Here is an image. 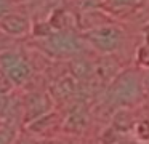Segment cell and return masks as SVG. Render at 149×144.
I'll return each mask as SVG.
<instances>
[{
    "instance_id": "2",
    "label": "cell",
    "mask_w": 149,
    "mask_h": 144,
    "mask_svg": "<svg viewBox=\"0 0 149 144\" xmlns=\"http://www.w3.org/2000/svg\"><path fill=\"white\" fill-rule=\"evenodd\" d=\"M39 47L45 54L56 59H69V58L82 56L88 45L85 43L84 37L68 29L52 31L50 34L42 35L39 40Z\"/></svg>"
},
{
    "instance_id": "6",
    "label": "cell",
    "mask_w": 149,
    "mask_h": 144,
    "mask_svg": "<svg viewBox=\"0 0 149 144\" xmlns=\"http://www.w3.org/2000/svg\"><path fill=\"white\" fill-rule=\"evenodd\" d=\"M0 31L10 35V37H24V35L31 34L32 24H31V19L26 15L11 11L0 19Z\"/></svg>"
},
{
    "instance_id": "16",
    "label": "cell",
    "mask_w": 149,
    "mask_h": 144,
    "mask_svg": "<svg viewBox=\"0 0 149 144\" xmlns=\"http://www.w3.org/2000/svg\"><path fill=\"white\" fill-rule=\"evenodd\" d=\"M2 90H3V88H2V86H0V91H2Z\"/></svg>"
},
{
    "instance_id": "15",
    "label": "cell",
    "mask_w": 149,
    "mask_h": 144,
    "mask_svg": "<svg viewBox=\"0 0 149 144\" xmlns=\"http://www.w3.org/2000/svg\"><path fill=\"white\" fill-rule=\"evenodd\" d=\"M114 144H139V143L135 141L132 136H130V138H120V139H117Z\"/></svg>"
},
{
    "instance_id": "7",
    "label": "cell",
    "mask_w": 149,
    "mask_h": 144,
    "mask_svg": "<svg viewBox=\"0 0 149 144\" xmlns=\"http://www.w3.org/2000/svg\"><path fill=\"white\" fill-rule=\"evenodd\" d=\"M90 123V114L84 102H72V106L68 109L66 117H63V128L66 131L80 133Z\"/></svg>"
},
{
    "instance_id": "9",
    "label": "cell",
    "mask_w": 149,
    "mask_h": 144,
    "mask_svg": "<svg viewBox=\"0 0 149 144\" xmlns=\"http://www.w3.org/2000/svg\"><path fill=\"white\" fill-rule=\"evenodd\" d=\"M130 136L139 144L149 143V118H135Z\"/></svg>"
},
{
    "instance_id": "5",
    "label": "cell",
    "mask_w": 149,
    "mask_h": 144,
    "mask_svg": "<svg viewBox=\"0 0 149 144\" xmlns=\"http://www.w3.org/2000/svg\"><path fill=\"white\" fill-rule=\"evenodd\" d=\"M52 104H53V99L50 98V95H43V93H29V95H26L23 98L24 120L29 123V122L52 112L53 109Z\"/></svg>"
},
{
    "instance_id": "8",
    "label": "cell",
    "mask_w": 149,
    "mask_h": 144,
    "mask_svg": "<svg viewBox=\"0 0 149 144\" xmlns=\"http://www.w3.org/2000/svg\"><path fill=\"white\" fill-rule=\"evenodd\" d=\"M18 112L23 114V99H18L10 91H0V127L5 125H16Z\"/></svg>"
},
{
    "instance_id": "3",
    "label": "cell",
    "mask_w": 149,
    "mask_h": 144,
    "mask_svg": "<svg viewBox=\"0 0 149 144\" xmlns=\"http://www.w3.org/2000/svg\"><path fill=\"white\" fill-rule=\"evenodd\" d=\"M82 37L88 45V48L95 50L103 56H111L123 47L125 32L119 26L106 22V24H98L84 31Z\"/></svg>"
},
{
    "instance_id": "17",
    "label": "cell",
    "mask_w": 149,
    "mask_h": 144,
    "mask_svg": "<svg viewBox=\"0 0 149 144\" xmlns=\"http://www.w3.org/2000/svg\"><path fill=\"white\" fill-rule=\"evenodd\" d=\"M148 144H149V143H148Z\"/></svg>"
},
{
    "instance_id": "4",
    "label": "cell",
    "mask_w": 149,
    "mask_h": 144,
    "mask_svg": "<svg viewBox=\"0 0 149 144\" xmlns=\"http://www.w3.org/2000/svg\"><path fill=\"white\" fill-rule=\"evenodd\" d=\"M32 72V64L23 53L16 50L0 51V74L10 86H24L31 80Z\"/></svg>"
},
{
    "instance_id": "11",
    "label": "cell",
    "mask_w": 149,
    "mask_h": 144,
    "mask_svg": "<svg viewBox=\"0 0 149 144\" xmlns=\"http://www.w3.org/2000/svg\"><path fill=\"white\" fill-rule=\"evenodd\" d=\"M16 143H18L16 125L0 127V144H16Z\"/></svg>"
},
{
    "instance_id": "14",
    "label": "cell",
    "mask_w": 149,
    "mask_h": 144,
    "mask_svg": "<svg viewBox=\"0 0 149 144\" xmlns=\"http://www.w3.org/2000/svg\"><path fill=\"white\" fill-rule=\"evenodd\" d=\"M15 11L13 10V2L11 0H0V19L3 18L5 15Z\"/></svg>"
},
{
    "instance_id": "10",
    "label": "cell",
    "mask_w": 149,
    "mask_h": 144,
    "mask_svg": "<svg viewBox=\"0 0 149 144\" xmlns=\"http://www.w3.org/2000/svg\"><path fill=\"white\" fill-rule=\"evenodd\" d=\"M75 79H77V77H71V75L63 77V79L56 83V90H58L56 95L63 99L72 98V96L77 93V82H75Z\"/></svg>"
},
{
    "instance_id": "13",
    "label": "cell",
    "mask_w": 149,
    "mask_h": 144,
    "mask_svg": "<svg viewBox=\"0 0 149 144\" xmlns=\"http://www.w3.org/2000/svg\"><path fill=\"white\" fill-rule=\"evenodd\" d=\"M143 0H103V3L111 10H128V8H135L141 3Z\"/></svg>"
},
{
    "instance_id": "12",
    "label": "cell",
    "mask_w": 149,
    "mask_h": 144,
    "mask_svg": "<svg viewBox=\"0 0 149 144\" xmlns=\"http://www.w3.org/2000/svg\"><path fill=\"white\" fill-rule=\"evenodd\" d=\"M135 59L136 64H138L139 69H144L149 70V43H143L136 48V53H135Z\"/></svg>"
},
{
    "instance_id": "1",
    "label": "cell",
    "mask_w": 149,
    "mask_h": 144,
    "mask_svg": "<svg viewBox=\"0 0 149 144\" xmlns=\"http://www.w3.org/2000/svg\"><path fill=\"white\" fill-rule=\"evenodd\" d=\"M146 93L144 75L138 67L123 69L111 80L107 88V98L111 104L120 107H133L143 99Z\"/></svg>"
}]
</instances>
